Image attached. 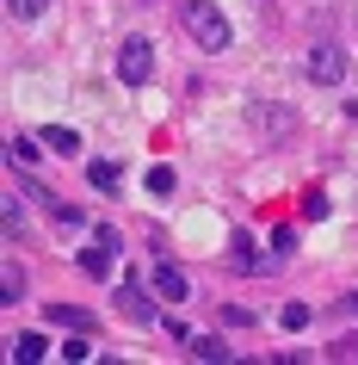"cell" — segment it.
Here are the masks:
<instances>
[{"instance_id":"1","label":"cell","mask_w":358,"mask_h":365,"mask_svg":"<svg viewBox=\"0 0 358 365\" xmlns=\"http://www.w3.org/2000/svg\"><path fill=\"white\" fill-rule=\"evenodd\" d=\"M179 19H186V31L198 38V50H228V19L216 13V0H179Z\"/></svg>"},{"instance_id":"2","label":"cell","mask_w":358,"mask_h":365,"mask_svg":"<svg viewBox=\"0 0 358 365\" xmlns=\"http://www.w3.org/2000/svg\"><path fill=\"white\" fill-rule=\"evenodd\" d=\"M149 75H154V43L149 38H124L117 43V81L124 87H149Z\"/></svg>"},{"instance_id":"3","label":"cell","mask_w":358,"mask_h":365,"mask_svg":"<svg viewBox=\"0 0 358 365\" xmlns=\"http://www.w3.org/2000/svg\"><path fill=\"white\" fill-rule=\"evenodd\" d=\"M302 68H309V81H315V87H339V81H346V68H352V56H346L339 43H315Z\"/></svg>"},{"instance_id":"4","label":"cell","mask_w":358,"mask_h":365,"mask_svg":"<svg viewBox=\"0 0 358 365\" xmlns=\"http://www.w3.org/2000/svg\"><path fill=\"white\" fill-rule=\"evenodd\" d=\"M149 291L154 285H142V279H124V285H117V309H124V322H136V328H154V322H161V309H154Z\"/></svg>"},{"instance_id":"5","label":"cell","mask_w":358,"mask_h":365,"mask_svg":"<svg viewBox=\"0 0 358 365\" xmlns=\"http://www.w3.org/2000/svg\"><path fill=\"white\" fill-rule=\"evenodd\" d=\"M112 260H117V230H112V223H99L93 248H80V272H87V279H112Z\"/></svg>"},{"instance_id":"6","label":"cell","mask_w":358,"mask_h":365,"mask_svg":"<svg viewBox=\"0 0 358 365\" xmlns=\"http://www.w3.org/2000/svg\"><path fill=\"white\" fill-rule=\"evenodd\" d=\"M25 198H38L43 211H50V223H56V230H68V235H75V230H87V217H80L75 205H68V198H56L50 186H38V180H25Z\"/></svg>"},{"instance_id":"7","label":"cell","mask_w":358,"mask_h":365,"mask_svg":"<svg viewBox=\"0 0 358 365\" xmlns=\"http://www.w3.org/2000/svg\"><path fill=\"white\" fill-rule=\"evenodd\" d=\"M149 285H154V297H167V304H179V297H191V285H186V272L173 267V260H161V267L149 272Z\"/></svg>"},{"instance_id":"8","label":"cell","mask_w":358,"mask_h":365,"mask_svg":"<svg viewBox=\"0 0 358 365\" xmlns=\"http://www.w3.org/2000/svg\"><path fill=\"white\" fill-rule=\"evenodd\" d=\"M228 267H235V272H265V260L253 254V235H247V230L228 235Z\"/></svg>"},{"instance_id":"9","label":"cell","mask_w":358,"mask_h":365,"mask_svg":"<svg viewBox=\"0 0 358 365\" xmlns=\"http://www.w3.org/2000/svg\"><path fill=\"white\" fill-rule=\"evenodd\" d=\"M87 186H93V192H117V186H124V168H117V161H87Z\"/></svg>"},{"instance_id":"10","label":"cell","mask_w":358,"mask_h":365,"mask_svg":"<svg viewBox=\"0 0 358 365\" xmlns=\"http://www.w3.org/2000/svg\"><path fill=\"white\" fill-rule=\"evenodd\" d=\"M38 143H50L56 155H80V136L68 130V124H43V130H38Z\"/></svg>"},{"instance_id":"11","label":"cell","mask_w":358,"mask_h":365,"mask_svg":"<svg viewBox=\"0 0 358 365\" xmlns=\"http://www.w3.org/2000/svg\"><path fill=\"white\" fill-rule=\"evenodd\" d=\"M186 346H191V353H198V359H228V353H235V346H228L223 334H191Z\"/></svg>"},{"instance_id":"12","label":"cell","mask_w":358,"mask_h":365,"mask_svg":"<svg viewBox=\"0 0 358 365\" xmlns=\"http://www.w3.org/2000/svg\"><path fill=\"white\" fill-rule=\"evenodd\" d=\"M6 353H13V359H25V365H38L43 353H50V341H43V334H19V341L6 346Z\"/></svg>"},{"instance_id":"13","label":"cell","mask_w":358,"mask_h":365,"mask_svg":"<svg viewBox=\"0 0 358 365\" xmlns=\"http://www.w3.org/2000/svg\"><path fill=\"white\" fill-rule=\"evenodd\" d=\"M38 136H13V143H6V161H13V168H31V161H38Z\"/></svg>"},{"instance_id":"14","label":"cell","mask_w":358,"mask_h":365,"mask_svg":"<svg viewBox=\"0 0 358 365\" xmlns=\"http://www.w3.org/2000/svg\"><path fill=\"white\" fill-rule=\"evenodd\" d=\"M50 322H56V328H93V316L75 309V304H50Z\"/></svg>"},{"instance_id":"15","label":"cell","mask_w":358,"mask_h":365,"mask_svg":"<svg viewBox=\"0 0 358 365\" xmlns=\"http://www.w3.org/2000/svg\"><path fill=\"white\" fill-rule=\"evenodd\" d=\"M0 291H6L0 304H19V297H25V272H19V260H6V272H0Z\"/></svg>"},{"instance_id":"16","label":"cell","mask_w":358,"mask_h":365,"mask_svg":"<svg viewBox=\"0 0 358 365\" xmlns=\"http://www.w3.org/2000/svg\"><path fill=\"white\" fill-rule=\"evenodd\" d=\"M302 217H309V223H321V217L334 211V205H327V192H321V186H309V192H302V205H297Z\"/></svg>"},{"instance_id":"17","label":"cell","mask_w":358,"mask_h":365,"mask_svg":"<svg viewBox=\"0 0 358 365\" xmlns=\"http://www.w3.org/2000/svg\"><path fill=\"white\" fill-rule=\"evenodd\" d=\"M173 186H179V173H173L167 161H161V168H149V192H154V198H173Z\"/></svg>"},{"instance_id":"18","label":"cell","mask_w":358,"mask_h":365,"mask_svg":"<svg viewBox=\"0 0 358 365\" xmlns=\"http://www.w3.org/2000/svg\"><path fill=\"white\" fill-rule=\"evenodd\" d=\"M43 6H50V0H6V19L31 25V19H43Z\"/></svg>"},{"instance_id":"19","label":"cell","mask_w":358,"mask_h":365,"mask_svg":"<svg viewBox=\"0 0 358 365\" xmlns=\"http://www.w3.org/2000/svg\"><path fill=\"white\" fill-rule=\"evenodd\" d=\"M56 353H62V359H93V341H87V328H75V341H62Z\"/></svg>"},{"instance_id":"20","label":"cell","mask_w":358,"mask_h":365,"mask_svg":"<svg viewBox=\"0 0 358 365\" xmlns=\"http://www.w3.org/2000/svg\"><path fill=\"white\" fill-rule=\"evenodd\" d=\"M309 316H315L309 304H284V309H278V322L290 328V334H297V328H309Z\"/></svg>"},{"instance_id":"21","label":"cell","mask_w":358,"mask_h":365,"mask_svg":"<svg viewBox=\"0 0 358 365\" xmlns=\"http://www.w3.org/2000/svg\"><path fill=\"white\" fill-rule=\"evenodd\" d=\"M19 230H25V205L6 198V242H19Z\"/></svg>"},{"instance_id":"22","label":"cell","mask_w":358,"mask_h":365,"mask_svg":"<svg viewBox=\"0 0 358 365\" xmlns=\"http://www.w3.org/2000/svg\"><path fill=\"white\" fill-rule=\"evenodd\" d=\"M327 353H334V359H358V334H339V341L327 346Z\"/></svg>"},{"instance_id":"23","label":"cell","mask_w":358,"mask_h":365,"mask_svg":"<svg viewBox=\"0 0 358 365\" xmlns=\"http://www.w3.org/2000/svg\"><path fill=\"white\" fill-rule=\"evenodd\" d=\"M346 309H352V316H358V291H346Z\"/></svg>"}]
</instances>
